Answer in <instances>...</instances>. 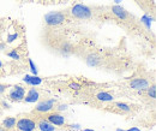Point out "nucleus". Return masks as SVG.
I'll return each instance as SVG.
<instances>
[{"instance_id":"412c9836","label":"nucleus","mask_w":156,"mask_h":131,"mask_svg":"<svg viewBox=\"0 0 156 131\" xmlns=\"http://www.w3.org/2000/svg\"><path fill=\"white\" fill-rule=\"evenodd\" d=\"M0 115H1V108H0Z\"/></svg>"},{"instance_id":"f257e3e1","label":"nucleus","mask_w":156,"mask_h":131,"mask_svg":"<svg viewBox=\"0 0 156 131\" xmlns=\"http://www.w3.org/2000/svg\"><path fill=\"white\" fill-rule=\"evenodd\" d=\"M111 23L117 24L121 29H124L130 36L135 38H142L145 42L155 43V36L151 31H149L142 23V20L129 12L120 5H107Z\"/></svg>"},{"instance_id":"5701e85b","label":"nucleus","mask_w":156,"mask_h":131,"mask_svg":"<svg viewBox=\"0 0 156 131\" xmlns=\"http://www.w3.org/2000/svg\"><path fill=\"white\" fill-rule=\"evenodd\" d=\"M80 1H82V0H79V2H80Z\"/></svg>"},{"instance_id":"ddd939ff","label":"nucleus","mask_w":156,"mask_h":131,"mask_svg":"<svg viewBox=\"0 0 156 131\" xmlns=\"http://www.w3.org/2000/svg\"><path fill=\"white\" fill-rule=\"evenodd\" d=\"M133 1L145 13L155 17V1L154 0H133Z\"/></svg>"},{"instance_id":"7ed1b4c3","label":"nucleus","mask_w":156,"mask_h":131,"mask_svg":"<svg viewBox=\"0 0 156 131\" xmlns=\"http://www.w3.org/2000/svg\"><path fill=\"white\" fill-rule=\"evenodd\" d=\"M142 105L136 102H130V101H111L107 104L100 105L98 108L102 110L103 112L113 113L122 117H135L142 111Z\"/></svg>"},{"instance_id":"4be33fe9","label":"nucleus","mask_w":156,"mask_h":131,"mask_svg":"<svg viewBox=\"0 0 156 131\" xmlns=\"http://www.w3.org/2000/svg\"><path fill=\"white\" fill-rule=\"evenodd\" d=\"M84 131H91V130H84Z\"/></svg>"},{"instance_id":"2eb2a0df","label":"nucleus","mask_w":156,"mask_h":131,"mask_svg":"<svg viewBox=\"0 0 156 131\" xmlns=\"http://www.w3.org/2000/svg\"><path fill=\"white\" fill-rule=\"evenodd\" d=\"M34 2H37L40 5L44 6H54V5H60V4H69V0H34Z\"/></svg>"},{"instance_id":"6ab92c4d","label":"nucleus","mask_w":156,"mask_h":131,"mask_svg":"<svg viewBox=\"0 0 156 131\" xmlns=\"http://www.w3.org/2000/svg\"><path fill=\"white\" fill-rule=\"evenodd\" d=\"M0 131H6V129H4V128L0 125Z\"/></svg>"},{"instance_id":"dca6fc26","label":"nucleus","mask_w":156,"mask_h":131,"mask_svg":"<svg viewBox=\"0 0 156 131\" xmlns=\"http://www.w3.org/2000/svg\"><path fill=\"white\" fill-rule=\"evenodd\" d=\"M24 82H27L28 84H30V86H39L42 83V79L40 78V77H29V76H27L25 78H24Z\"/></svg>"},{"instance_id":"f3484780","label":"nucleus","mask_w":156,"mask_h":131,"mask_svg":"<svg viewBox=\"0 0 156 131\" xmlns=\"http://www.w3.org/2000/svg\"><path fill=\"white\" fill-rule=\"evenodd\" d=\"M18 1H22V2H34V0H18Z\"/></svg>"},{"instance_id":"39448f33","label":"nucleus","mask_w":156,"mask_h":131,"mask_svg":"<svg viewBox=\"0 0 156 131\" xmlns=\"http://www.w3.org/2000/svg\"><path fill=\"white\" fill-rule=\"evenodd\" d=\"M42 23H43L42 29H54V28L76 24L73 22V19L71 18L70 13H69V9L51 11V12L46 13L42 18Z\"/></svg>"},{"instance_id":"1a4fd4ad","label":"nucleus","mask_w":156,"mask_h":131,"mask_svg":"<svg viewBox=\"0 0 156 131\" xmlns=\"http://www.w3.org/2000/svg\"><path fill=\"white\" fill-rule=\"evenodd\" d=\"M58 100L54 97H42L37 102L36 107L31 111V113L34 114H43V113L51 112L54 110V107L57 106Z\"/></svg>"},{"instance_id":"20e7f679","label":"nucleus","mask_w":156,"mask_h":131,"mask_svg":"<svg viewBox=\"0 0 156 131\" xmlns=\"http://www.w3.org/2000/svg\"><path fill=\"white\" fill-rule=\"evenodd\" d=\"M124 83L126 84V87L129 89L139 92V90H144L148 87H150L151 84H154L155 83V76H154V72L150 74L145 69L138 67L133 71L131 77H127L124 79Z\"/></svg>"},{"instance_id":"6e6552de","label":"nucleus","mask_w":156,"mask_h":131,"mask_svg":"<svg viewBox=\"0 0 156 131\" xmlns=\"http://www.w3.org/2000/svg\"><path fill=\"white\" fill-rule=\"evenodd\" d=\"M27 89L28 88L23 84H9L2 97L11 102H23Z\"/></svg>"},{"instance_id":"423d86ee","label":"nucleus","mask_w":156,"mask_h":131,"mask_svg":"<svg viewBox=\"0 0 156 131\" xmlns=\"http://www.w3.org/2000/svg\"><path fill=\"white\" fill-rule=\"evenodd\" d=\"M41 117H43L46 120H48L49 123H52L53 125L58 126L61 129V131H72L75 128L73 125L69 124L67 122V118L62 114L61 112L58 111H51V112L43 113V114H39Z\"/></svg>"},{"instance_id":"f8f14e48","label":"nucleus","mask_w":156,"mask_h":131,"mask_svg":"<svg viewBox=\"0 0 156 131\" xmlns=\"http://www.w3.org/2000/svg\"><path fill=\"white\" fill-rule=\"evenodd\" d=\"M35 117L37 120V131H61L60 128L53 125L52 123L46 120L43 117H41L39 114H35Z\"/></svg>"},{"instance_id":"a211bd4d","label":"nucleus","mask_w":156,"mask_h":131,"mask_svg":"<svg viewBox=\"0 0 156 131\" xmlns=\"http://www.w3.org/2000/svg\"><path fill=\"white\" fill-rule=\"evenodd\" d=\"M127 131H139V130H138V129H137V128H132V129H131V130H127Z\"/></svg>"},{"instance_id":"4468645a","label":"nucleus","mask_w":156,"mask_h":131,"mask_svg":"<svg viewBox=\"0 0 156 131\" xmlns=\"http://www.w3.org/2000/svg\"><path fill=\"white\" fill-rule=\"evenodd\" d=\"M16 122H17L16 117H6V118H4V120L1 122L0 125L4 129H6V131H15L16 130Z\"/></svg>"},{"instance_id":"aec40b11","label":"nucleus","mask_w":156,"mask_h":131,"mask_svg":"<svg viewBox=\"0 0 156 131\" xmlns=\"http://www.w3.org/2000/svg\"><path fill=\"white\" fill-rule=\"evenodd\" d=\"M69 1H73V2H79V0H69Z\"/></svg>"},{"instance_id":"f03ea898","label":"nucleus","mask_w":156,"mask_h":131,"mask_svg":"<svg viewBox=\"0 0 156 131\" xmlns=\"http://www.w3.org/2000/svg\"><path fill=\"white\" fill-rule=\"evenodd\" d=\"M69 9V13L75 23H91L103 24L109 22V13L107 5H88L83 2H75Z\"/></svg>"},{"instance_id":"0eeeda50","label":"nucleus","mask_w":156,"mask_h":131,"mask_svg":"<svg viewBox=\"0 0 156 131\" xmlns=\"http://www.w3.org/2000/svg\"><path fill=\"white\" fill-rule=\"evenodd\" d=\"M16 118L17 122L15 131H37V120L34 113H23Z\"/></svg>"},{"instance_id":"9d476101","label":"nucleus","mask_w":156,"mask_h":131,"mask_svg":"<svg viewBox=\"0 0 156 131\" xmlns=\"http://www.w3.org/2000/svg\"><path fill=\"white\" fill-rule=\"evenodd\" d=\"M137 94L140 96V100H142L144 104L150 105V102H151V105H154V102H155V97H156L155 83L151 84L150 87H148V88L144 89V90H139V92H137Z\"/></svg>"},{"instance_id":"9b49d317","label":"nucleus","mask_w":156,"mask_h":131,"mask_svg":"<svg viewBox=\"0 0 156 131\" xmlns=\"http://www.w3.org/2000/svg\"><path fill=\"white\" fill-rule=\"evenodd\" d=\"M42 93L43 92L41 89L36 88L34 86L30 89H27V93H25L23 102H25V104H35V102H39L40 100L42 99Z\"/></svg>"}]
</instances>
